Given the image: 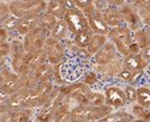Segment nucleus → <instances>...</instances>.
<instances>
[{"mask_svg":"<svg viewBox=\"0 0 150 122\" xmlns=\"http://www.w3.org/2000/svg\"><path fill=\"white\" fill-rule=\"evenodd\" d=\"M61 76L66 81L77 80L85 71V64L81 59H70L61 65Z\"/></svg>","mask_w":150,"mask_h":122,"instance_id":"f257e3e1","label":"nucleus"},{"mask_svg":"<svg viewBox=\"0 0 150 122\" xmlns=\"http://www.w3.org/2000/svg\"><path fill=\"white\" fill-rule=\"evenodd\" d=\"M65 17H66L67 25L70 27V29L72 31L76 32V35L79 32H88L86 31V29H88V23H86L85 18L82 17L79 12H77L76 10L69 11Z\"/></svg>","mask_w":150,"mask_h":122,"instance_id":"f03ea898","label":"nucleus"},{"mask_svg":"<svg viewBox=\"0 0 150 122\" xmlns=\"http://www.w3.org/2000/svg\"><path fill=\"white\" fill-rule=\"evenodd\" d=\"M106 101L110 107H114V108H120L122 105H125L126 103V96L125 93L117 89V88H109L106 91Z\"/></svg>","mask_w":150,"mask_h":122,"instance_id":"7ed1b4c3","label":"nucleus"},{"mask_svg":"<svg viewBox=\"0 0 150 122\" xmlns=\"http://www.w3.org/2000/svg\"><path fill=\"white\" fill-rule=\"evenodd\" d=\"M125 65L129 69H139V68H143L144 66H146V62L144 61V59L141 56V55H129L125 60Z\"/></svg>","mask_w":150,"mask_h":122,"instance_id":"20e7f679","label":"nucleus"},{"mask_svg":"<svg viewBox=\"0 0 150 122\" xmlns=\"http://www.w3.org/2000/svg\"><path fill=\"white\" fill-rule=\"evenodd\" d=\"M89 24L90 27L93 28V30L97 34H106L108 31V27L107 24L101 20L100 18H95V17H90L89 18Z\"/></svg>","mask_w":150,"mask_h":122,"instance_id":"39448f33","label":"nucleus"},{"mask_svg":"<svg viewBox=\"0 0 150 122\" xmlns=\"http://www.w3.org/2000/svg\"><path fill=\"white\" fill-rule=\"evenodd\" d=\"M55 122H70L71 114L69 111V108L66 105H60L55 111Z\"/></svg>","mask_w":150,"mask_h":122,"instance_id":"423d86ee","label":"nucleus"},{"mask_svg":"<svg viewBox=\"0 0 150 122\" xmlns=\"http://www.w3.org/2000/svg\"><path fill=\"white\" fill-rule=\"evenodd\" d=\"M48 11H49V13L55 17L62 16L64 12L66 11L64 6V1H51L48 5Z\"/></svg>","mask_w":150,"mask_h":122,"instance_id":"0eeeda50","label":"nucleus"},{"mask_svg":"<svg viewBox=\"0 0 150 122\" xmlns=\"http://www.w3.org/2000/svg\"><path fill=\"white\" fill-rule=\"evenodd\" d=\"M51 74H52V69L47 65H40L39 67L36 68V72H35L36 79H39V80H41L43 83L46 80H48V78L51 77Z\"/></svg>","mask_w":150,"mask_h":122,"instance_id":"6e6552de","label":"nucleus"},{"mask_svg":"<svg viewBox=\"0 0 150 122\" xmlns=\"http://www.w3.org/2000/svg\"><path fill=\"white\" fill-rule=\"evenodd\" d=\"M137 100L139 102V105L142 107H149L150 105V90L149 89H138L137 90Z\"/></svg>","mask_w":150,"mask_h":122,"instance_id":"1a4fd4ad","label":"nucleus"},{"mask_svg":"<svg viewBox=\"0 0 150 122\" xmlns=\"http://www.w3.org/2000/svg\"><path fill=\"white\" fill-rule=\"evenodd\" d=\"M40 24H41V28L42 29H54V27L57 25V19H55V16L51 15V13H47L45 15L41 20H40Z\"/></svg>","mask_w":150,"mask_h":122,"instance_id":"9d476101","label":"nucleus"},{"mask_svg":"<svg viewBox=\"0 0 150 122\" xmlns=\"http://www.w3.org/2000/svg\"><path fill=\"white\" fill-rule=\"evenodd\" d=\"M27 95H28L27 91H22V92H18V93L13 95L11 97V100H10V107L15 108V107H19V105L24 104Z\"/></svg>","mask_w":150,"mask_h":122,"instance_id":"9b49d317","label":"nucleus"},{"mask_svg":"<svg viewBox=\"0 0 150 122\" xmlns=\"http://www.w3.org/2000/svg\"><path fill=\"white\" fill-rule=\"evenodd\" d=\"M91 42V37L89 36L88 32H79L76 35V43L81 47V48H85L88 47Z\"/></svg>","mask_w":150,"mask_h":122,"instance_id":"f8f14e48","label":"nucleus"},{"mask_svg":"<svg viewBox=\"0 0 150 122\" xmlns=\"http://www.w3.org/2000/svg\"><path fill=\"white\" fill-rule=\"evenodd\" d=\"M105 20H106L107 24H109V25H112V27L119 25V23H120L119 15L117 13V12H114V11L106 13V15H105Z\"/></svg>","mask_w":150,"mask_h":122,"instance_id":"ddd939ff","label":"nucleus"},{"mask_svg":"<svg viewBox=\"0 0 150 122\" xmlns=\"http://www.w3.org/2000/svg\"><path fill=\"white\" fill-rule=\"evenodd\" d=\"M65 31H66V24L64 22H59V23H57V25L52 30V35L57 39H60L64 36Z\"/></svg>","mask_w":150,"mask_h":122,"instance_id":"4468645a","label":"nucleus"},{"mask_svg":"<svg viewBox=\"0 0 150 122\" xmlns=\"http://www.w3.org/2000/svg\"><path fill=\"white\" fill-rule=\"evenodd\" d=\"M105 97L101 93H91L89 96V103L96 105V107H102V104L105 103Z\"/></svg>","mask_w":150,"mask_h":122,"instance_id":"2eb2a0df","label":"nucleus"},{"mask_svg":"<svg viewBox=\"0 0 150 122\" xmlns=\"http://www.w3.org/2000/svg\"><path fill=\"white\" fill-rule=\"evenodd\" d=\"M16 85H17V78L16 77H8L3 84V90L10 92L13 89H16Z\"/></svg>","mask_w":150,"mask_h":122,"instance_id":"dca6fc26","label":"nucleus"},{"mask_svg":"<svg viewBox=\"0 0 150 122\" xmlns=\"http://www.w3.org/2000/svg\"><path fill=\"white\" fill-rule=\"evenodd\" d=\"M136 40H137V44L139 46V48H148L146 44H148V39L144 34V31H138L136 34Z\"/></svg>","mask_w":150,"mask_h":122,"instance_id":"f3484780","label":"nucleus"},{"mask_svg":"<svg viewBox=\"0 0 150 122\" xmlns=\"http://www.w3.org/2000/svg\"><path fill=\"white\" fill-rule=\"evenodd\" d=\"M34 27L33 25H30L29 23H27L25 20H21V23H19V25H18V28H17V30H18V32L21 34V35H27V34H29V31L33 29Z\"/></svg>","mask_w":150,"mask_h":122,"instance_id":"a211bd4d","label":"nucleus"},{"mask_svg":"<svg viewBox=\"0 0 150 122\" xmlns=\"http://www.w3.org/2000/svg\"><path fill=\"white\" fill-rule=\"evenodd\" d=\"M19 23H21V20H19V18H17V17H11V18H8L5 23H4V28L5 29H15V28H18V25H19Z\"/></svg>","mask_w":150,"mask_h":122,"instance_id":"6ab92c4d","label":"nucleus"},{"mask_svg":"<svg viewBox=\"0 0 150 122\" xmlns=\"http://www.w3.org/2000/svg\"><path fill=\"white\" fill-rule=\"evenodd\" d=\"M125 96H126L127 101L134 102L137 100V91L132 86H126V89H125Z\"/></svg>","mask_w":150,"mask_h":122,"instance_id":"aec40b11","label":"nucleus"},{"mask_svg":"<svg viewBox=\"0 0 150 122\" xmlns=\"http://www.w3.org/2000/svg\"><path fill=\"white\" fill-rule=\"evenodd\" d=\"M51 90H52V85L49 83H42L39 86V89H37V91H39V93L41 95V97L47 96L49 92H51Z\"/></svg>","mask_w":150,"mask_h":122,"instance_id":"412c9836","label":"nucleus"},{"mask_svg":"<svg viewBox=\"0 0 150 122\" xmlns=\"http://www.w3.org/2000/svg\"><path fill=\"white\" fill-rule=\"evenodd\" d=\"M12 120H13L15 122H28L29 121V115L23 111V113H16L13 115V117H12Z\"/></svg>","mask_w":150,"mask_h":122,"instance_id":"4be33fe9","label":"nucleus"},{"mask_svg":"<svg viewBox=\"0 0 150 122\" xmlns=\"http://www.w3.org/2000/svg\"><path fill=\"white\" fill-rule=\"evenodd\" d=\"M122 121L124 117L121 115H109L103 120V122H122Z\"/></svg>","mask_w":150,"mask_h":122,"instance_id":"5701e85b","label":"nucleus"},{"mask_svg":"<svg viewBox=\"0 0 150 122\" xmlns=\"http://www.w3.org/2000/svg\"><path fill=\"white\" fill-rule=\"evenodd\" d=\"M74 3V5H77V6H79L82 10H88L89 8V6L91 5V3L90 1H88V0H77V1H73Z\"/></svg>","mask_w":150,"mask_h":122,"instance_id":"b1692460","label":"nucleus"},{"mask_svg":"<svg viewBox=\"0 0 150 122\" xmlns=\"http://www.w3.org/2000/svg\"><path fill=\"white\" fill-rule=\"evenodd\" d=\"M120 77H121L122 79H125V80H131L132 73H131L130 71H127V69H125V71H122V72L120 73Z\"/></svg>","mask_w":150,"mask_h":122,"instance_id":"393cba45","label":"nucleus"},{"mask_svg":"<svg viewBox=\"0 0 150 122\" xmlns=\"http://www.w3.org/2000/svg\"><path fill=\"white\" fill-rule=\"evenodd\" d=\"M78 56L82 57V59H88L90 56V53L86 49H84V48H81V49L78 50Z\"/></svg>","mask_w":150,"mask_h":122,"instance_id":"a878e982","label":"nucleus"},{"mask_svg":"<svg viewBox=\"0 0 150 122\" xmlns=\"http://www.w3.org/2000/svg\"><path fill=\"white\" fill-rule=\"evenodd\" d=\"M129 49H130V52H131V53H133L134 55H137V53L139 52V46L137 44V43H133V44H131V46H130Z\"/></svg>","mask_w":150,"mask_h":122,"instance_id":"bb28decb","label":"nucleus"},{"mask_svg":"<svg viewBox=\"0 0 150 122\" xmlns=\"http://www.w3.org/2000/svg\"><path fill=\"white\" fill-rule=\"evenodd\" d=\"M95 80H96V76L95 74H90V76L86 77V83L88 84H93Z\"/></svg>","mask_w":150,"mask_h":122,"instance_id":"cd10ccee","label":"nucleus"},{"mask_svg":"<svg viewBox=\"0 0 150 122\" xmlns=\"http://www.w3.org/2000/svg\"><path fill=\"white\" fill-rule=\"evenodd\" d=\"M143 56L145 59H149L150 60V48H145V49H143Z\"/></svg>","mask_w":150,"mask_h":122,"instance_id":"c85d7f7f","label":"nucleus"},{"mask_svg":"<svg viewBox=\"0 0 150 122\" xmlns=\"http://www.w3.org/2000/svg\"><path fill=\"white\" fill-rule=\"evenodd\" d=\"M136 122H146V121H136Z\"/></svg>","mask_w":150,"mask_h":122,"instance_id":"c756f323","label":"nucleus"}]
</instances>
